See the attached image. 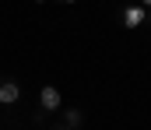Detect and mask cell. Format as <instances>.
Returning a JSON list of instances; mask_svg holds the SVG:
<instances>
[{
	"mask_svg": "<svg viewBox=\"0 0 151 130\" xmlns=\"http://www.w3.org/2000/svg\"><path fill=\"white\" fill-rule=\"evenodd\" d=\"M35 4H42V0H35Z\"/></svg>",
	"mask_w": 151,
	"mask_h": 130,
	"instance_id": "cell-8",
	"label": "cell"
},
{
	"mask_svg": "<svg viewBox=\"0 0 151 130\" xmlns=\"http://www.w3.org/2000/svg\"><path fill=\"white\" fill-rule=\"evenodd\" d=\"M60 130H74V127H60Z\"/></svg>",
	"mask_w": 151,
	"mask_h": 130,
	"instance_id": "cell-7",
	"label": "cell"
},
{
	"mask_svg": "<svg viewBox=\"0 0 151 130\" xmlns=\"http://www.w3.org/2000/svg\"><path fill=\"white\" fill-rule=\"evenodd\" d=\"M60 88L53 85H42V91H39V106H42V113H53V109H60Z\"/></svg>",
	"mask_w": 151,
	"mask_h": 130,
	"instance_id": "cell-2",
	"label": "cell"
},
{
	"mask_svg": "<svg viewBox=\"0 0 151 130\" xmlns=\"http://www.w3.org/2000/svg\"><path fill=\"white\" fill-rule=\"evenodd\" d=\"M144 18H148V7H144V4H130V7H123V28H141Z\"/></svg>",
	"mask_w": 151,
	"mask_h": 130,
	"instance_id": "cell-1",
	"label": "cell"
},
{
	"mask_svg": "<svg viewBox=\"0 0 151 130\" xmlns=\"http://www.w3.org/2000/svg\"><path fill=\"white\" fill-rule=\"evenodd\" d=\"M56 4H77V0H56Z\"/></svg>",
	"mask_w": 151,
	"mask_h": 130,
	"instance_id": "cell-5",
	"label": "cell"
},
{
	"mask_svg": "<svg viewBox=\"0 0 151 130\" xmlns=\"http://www.w3.org/2000/svg\"><path fill=\"white\" fill-rule=\"evenodd\" d=\"M81 109H67V127H81Z\"/></svg>",
	"mask_w": 151,
	"mask_h": 130,
	"instance_id": "cell-4",
	"label": "cell"
},
{
	"mask_svg": "<svg viewBox=\"0 0 151 130\" xmlns=\"http://www.w3.org/2000/svg\"><path fill=\"white\" fill-rule=\"evenodd\" d=\"M18 98H21L18 81H0V106H14Z\"/></svg>",
	"mask_w": 151,
	"mask_h": 130,
	"instance_id": "cell-3",
	"label": "cell"
},
{
	"mask_svg": "<svg viewBox=\"0 0 151 130\" xmlns=\"http://www.w3.org/2000/svg\"><path fill=\"white\" fill-rule=\"evenodd\" d=\"M141 4H144V7H148V11H151V0H141Z\"/></svg>",
	"mask_w": 151,
	"mask_h": 130,
	"instance_id": "cell-6",
	"label": "cell"
}]
</instances>
